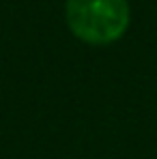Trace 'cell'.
<instances>
[{
    "label": "cell",
    "mask_w": 157,
    "mask_h": 159,
    "mask_svg": "<svg viewBox=\"0 0 157 159\" xmlns=\"http://www.w3.org/2000/svg\"><path fill=\"white\" fill-rule=\"evenodd\" d=\"M127 0H67L65 20L73 37L88 45H110L129 28Z\"/></svg>",
    "instance_id": "6da1fadb"
}]
</instances>
